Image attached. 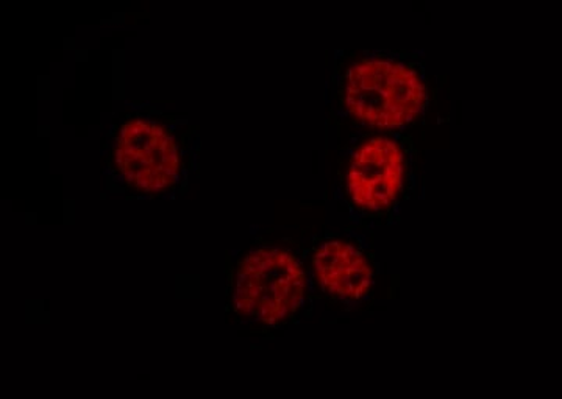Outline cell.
Returning a JSON list of instances; mask_svg holds the SVG:
<instances>
[{"mask_svg":"<svg viewBox=\"0 0 562 399\" xmlns=\"http://www.w3.org/2000/svg\"><path fill=\"white\" fill-rule=\"evenodd\" d=\"M305 294V270L290 250L260 247L239 262L233 303L244 319L280 323L301 308Z\"/></svg>","mask_w":562,"mask_h":399,"instance_id":"cell-2","label":"cell"},{"mask_svg":"<svg viewBox=\"0 0 562 399\" xmlns=\"http://www.w3.org/2000/svg\"><path fill=\"white\" fill-rule=\"evenodd\" d=\"M427 99L419 70L395 58H362L344 77L347 113L380 130L405 127L424 111Z\"/></svg>","mask_w":562,"mask_h":399,"instance_id":"cell-1","label":"cell"},{"mask_svg":"<svg viewBox=\"0 0 562 399\" xmlns=\"http://www.w3.org/2000/svg\"><path fill=\"white\" fill-rule=\"evenodd\" d=\"M313 270L322 289L331 297L357 301L373 286L371 261L357 247L344 240H327L316 250Z\"/></svg>","mask_w":562,"mask_h":399,"instance_id":"cell-5","label":"cell"},{"mask_svg":"<svg viewBox=\"0 0 562 399\" xmlns=\"http://www.w3.org/2000/svg\"><path fill=\"white\" fill-rule=\"evenodd\" d=\"M406 179L405 149L398 140L373 136L351 157L347 194L357 208L383 210L402 194Z\"/></svg>","mask_w":562,"mask_h":399,"instance_id":"cell-4","label":"cell"},{"mask_svg":"<svg viewBox=\"0 0 562 399\" xmlns=\"http://www.w3.org/2000/svg\"><path fill=\"white\" fill-rule=\"evenodd\" d=\"M113 160L122 180L144 194L171 190L181 172V150L176 135L149 117H133L114 138Z\"/></svg>","mask_w":562,"mask_h":399,"instance_id":"cell-3","label":"cell"}]
</instances>
